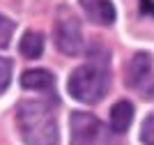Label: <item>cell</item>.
I'll return each mask as SVG.
<instances>
[{
  "mask_svg": "<svg viewBox=\"0 0 154 145\" xmlns=\"http://www.w3.org/2000/svg\"><path fill=\"white\" fill-rule=\"evenodd\" d=\"M16 122L26 145H55L58 122L53 106L46 101H21L16 108Z\"/></svg>",
  "mask_w": 154,
  "mask_h": 145,
  "instance_id": "6da1fadb",
  "label": "cell"
},
{
  "mask_svg": "<svg viewBox=\"0 0 154 145\" xmlns=\"http://www.w3.org/2000/svg\"><path fill=\"white\" fill-rule=\"evenodd\" d=\"M69 95L81 104H97L101 101L108 90V74L99 65H83L76 67L69 76Z\"/></svg>",
  "mask_w": 154,
  "mask_h": 145,
  "instance_id": "7a4b0ae2",
  "label": "cell"
},
{
  "mask_svg": "<svg viewBox=\"0 0 154 145\" xmlns=\"http://www.w3.org/2000/svg\"><path fill=\"white\" fill-rule=\"evenodd\" d=\"M71 145H117V134L97 115L74 111L69 118Z\"/></svg>",
  "mask_w": 154,
  "mask_h": 145,
  "instance_id": "3957f363",
  "label": "cell"
},
{
  "mask_svg": "<svg viewBox=\"0 0 154 145\" xmlns=\"http://www.w3.org/2000/svg\"><path fill=\"white\" fill-rule=\"evenodd\" d=\"M55 46L64 55H78L83 51V30L76 16H62L55 23Z\"/></svg>",
  "mask_w": 154,
  "mask_h": 145,
  "instance_id": "277c9868",
  "label": "cell"
},
{
  "mask_svg": "<svg viewBox=\"0 0 154 145\" xmlns=\"http://www.w3.org/2000/svg\"><path fill=\"white\" fill-rule=\"evenodd\" d=\"M152 55L140 51V53H136L127 65V85L129 88H140L143 83L147 81L149 76H152Z\"/></svg>",
  "mask_w": 154,
  "mask_h": 145,
  "instance_id": "5b68a950",
  "label": "cell"
},
{
  "mask_svg": "<svg viewBox=\"0 0 154 145\" xmlns=\"http://www.w3.org/2000/svg\"><path fill=\"white\" fill-rule=\"evenodd\" d=\"M85 16L97 25H113L115 23V5L110 0H81Z\"/></svg>",
  "mask_w": 154,
  "mask_h": 145,
  "instance_id": "8992f818",
  "label": "cell"
},
{
  "mask_svg": "<svg viewBox=\"0 0 154 145\" xmlns=\"http://www.w3.org/2000/svg\"><path fill=\"white\" fill-rule=\"evenodd\" d=\"M21 85L26 90H51L55 85V76L48 69H28L21 76Z\"/></svg>",
  "mask_w": 154,
  "mask_h": 145,
  "instance_id": "52a82bcc",
  "label": "cell"
},
{
  "mask_svg": "<svg viewBox=\"0 0 154 145\" xmlns=\"http://www.w3.org/2000/svg\"><path fill=\"white\" fill-rule=\"evenodd\" d=\"M131 120H134V106H131L129 101H117L115 106L110 108V129H113L117 136L129 129Z\"/></svg>",
  "mask_w": 154,
  "mask_h": 145,
  "instance_id": "ba28073f",
  "label": "cell"
},
{
  "mask_svg": "<svg viewBox=\"0 0 154 145\" xmlns=\"http://www.w3.org/2000/svg\"><path fill=\"white\" fill-rule=\"evenodd\" d=\"M19 51L21 55L28 58V60H35L44 53V37L39 35V32H32L28 30L23 37H21V44H19Z\"/></svg>",
  "mask_w": 154,
  "mask_h": 145,
  "instance_id": "9c48e42d",
  "label": "cell"
},
{
  "mask_svg": "<svg viewBox=\"0 0 154 145\" xmlns=\"http://www.w3.org/2000/svg\"><path fill=\"white\" fill-rule=\"evenodd\" d=\"M12 32H14V21H9L7 16L0 14V49H7V46H9Z\"/></svg>",
  "mask_w": 154,
  "mask_h": 145,
  "instance_id": "30bf717a",
  "label": "cell"
},
{
  "mask_svg": "<svg viewBox=\"0 0 154 145\" xmlns=\"http://www.w3.org/2000/svg\"><path fill=\"white\" fill-rule=\"evenodd\" d=\"M140 140L145 145H154V115H147L140 127Z\"/></svg>",
  "mask_w": 154,
  "mask_h": 145,
  "instance_id": "8fae6325",
  "label": "cell"
},
{
  "mask_svg": "<svg viewBox=\"0 0 154 145\" xmlns=\"http://www.w3.org/2000/svg\"><path fill=\"white\" fill-rule=\"evenodd\" d=\"M9 78H12V62L7 58H0V92L9 85Z\"/></svg>",
  "mask_w": 154,
  "mask_h": 145,
  "instance_id": "7c38bea8",
  "label": "cell"
},
{
  "mask_svg": "<svg viewBox=\"0 0 154 145\" xmlns=\"http://www.w3.org/2000/svg\"><path fill=\"white\" fill-rule=\"evenodd\" d=\"M140 9L145 14H154V2L152 0H140Z\"/></svg>",
  "mask_w": 154,
  "mask_h": 145,
  "instance_id": "4fadbf2b",
  "label": "cell"
}]
</instances>
